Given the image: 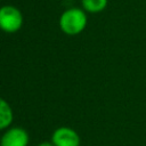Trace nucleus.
<instances>
[{"mask_svg": "<svg viewBox=\"0 0 146 146\" xmlns=\"http://www.w3.org/2000/svg\"><path fill=\"white\" fill-rule=\"evenodd\" d=\"M55 146H80V137L75 130L68 127H59L51 135Z\"/></svg>", "mask_w": 146, "mask_h": 146, "instance_id": "3", "label": "nucleus"}, {"mask_svg": "<svg viewBox=\"0 0 146 146\" xmlns=\"http://www.w3.org/2000/svg\"><path fill=\"white\" fill-rule=\"evenodd\" d=\"M87 25V15L80 8H71L65 10L59 17V27L67 35H76L81 33Z\"/></svg>", "mask_w": 146, "mask_h": 146, "instance_id": "1", "label": "nucleus"}, {"mask_svg": "<svg viewBox=\"0 0 146 146\" xmlns=\"http://www.w3.org/2000/svg\"><path fill=\"white\" fill-rule=\"evenodd\" d=\"M29 133L21 127H13L6 130L0 139V146H27Z\"/></svg>", "mask_w": 146, "mask_h": 146, "instance_id": "4", "label": "nucleus"}, {"mask_svg": "<svg viewBox=\"0 0 146 146\" xmlns=\"http://www.w3.org/2000/svg\"><path fill=\"white\" fill-rule=\"evenodd\" d=\"M22 25L23 16L18 8L10 5L0 8V30L7 33H15Z\"/></svg>", "mask_w": 146, "mask_h": 146, "instance_id": "2", "label": "nucleus"}, {"mask_svg": "<svg viewBox=\"0 0 146 146\" xmlns=\"http://www.w3.org/2000/svg\"><path fill=\"white\" fill-rule=\"evenodd\" d=\"M14 119V113L10 105L0 97V130L9 128Z\"/></svg>", "mask_w": 146, "mask_h": 146, "instance_id": "5", "label": "nucleus"}, {"mask_svg": "<svg viewBox=\"0 0 146 146\" xmlns=\"http://www.w3.org/2000/svg\"><path fill=\"white\" fill-rule=\"evenodd\" d=\"M82 7L89 13H99L107 6V0H81Z\"/></svg>", "mask_w": 146, "mask_h": 146, "instance_id": "6", "label": "nucleus"}, {"mask_svg": "<svg viewBox=\"0 0 146 146\" xmlns=\"http://www.w3.org/2000/svg\"><path fill=\"white\" fill-rule=\"evenodd\" d=\"M38 146H55L51 141H42V143H40Z\"/></svg>", "mask_w": 146, "mask_h": 146, "instance_id": "7", "label": "nucleus"}]
</instances>
